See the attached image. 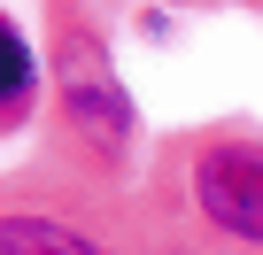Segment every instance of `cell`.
<instances>
[{
	"label": "cell",
	"mask_w": 263,
	"mask_h": 255,
	"mask_svg": "<svg viewBox=\"0 0 263 255\" xmlns=\"http://www.w3.org/2000/svg\"><path fill=\"white\" fill-rule=\"evenodd\" d=\"M54 93H62L70 132H78L93 155H124V147H132V93H124L108 47H101L85 24H62V31H54Z\"/></svg>",
	"instance_id": "obj_1"
},
{
	"label": "cell",
	"mask_w": 263,
	"mask_h": 255,
	"mask_svg": "<svg viewBox=\"0 0 263 255\" xmlns=\"http://www.w3.org/2000/svg\"><path fill=\"white\" fill-rule=\"evenodd\" d=\"M31 101H39V54H31V39L8 16H0V124H16Z\"/></svg>",
	"instance_id": "obj_4"
},
{
	"label": "cell",
	"mask_w": 263,
	"mask_h": 255,
	"mask_svg": "<svg viewBox=\"0 0 263 255\" xmlns=\"http://www.w3.org/2000/svg\"><path fill=\"white\" fill-rule=\"evenodd\" d=\"M194 209L217 232L263 247V147L255 140H209L194 155Z\"/></svg>",
	"instance_id": "obj_2"
},
{
	"label": "cell",
	"mask_w": 263,
	"mask_h": 255,
	"mask_svg": "<svg viewBox=\"0 0 263 255\" xmlns=\"http://www.w3.org/2000/svg\"><path fill=\"white\" fill-rule=\"evenodd\" d=\"M0 255H108V247L85 240L78 224H54V217H31V209H8V217H0Z\"/></svg>",
	"instance_id": "obj_3"
}]
</instances>
